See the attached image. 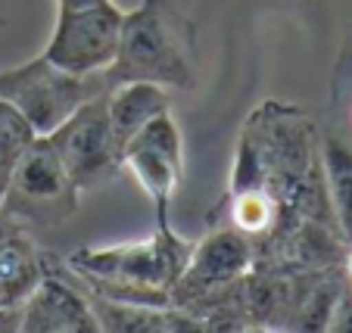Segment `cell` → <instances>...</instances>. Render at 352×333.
Returning a JSON list of instances; mask_svg holds the SVG:
<instances>
[{
	"label": "cell",
	"mask_w": 352,
	"mask_h": 333,
	"mask_svg": "<svg viewBox=\"0 0 352 333\" xmlns=\"http://www.w3.org/2000/svg\"><path fill=\"white\" fill-rule=\"evenodd\" d=\"M190 249L193 243L178 237L172 225H156V231L144 240L75 249L66 268L91 296L166 308L172 306L168 290Z\"/></svg>",
	"instance_id": "obj_1"
},
{
	"label": "cell",
	"mask_w": 352,
	"mask_h": 333,
	"mask_svg": "<svg viewBox=\"0 0 352 333\" xmlns=\"http://www.w3.org/2000/svg\"><path fill=\"white\" fill-rule=\"evenodd\" d=\"M125 81H153L181 91L197 87V32L175 0H140L122 16L119 50L103 69V84L109 91Z\"/></svg>",
	"instance_id": "obj_2"
},
{
	"label": "cell",
	"mask_w": 352,
	"mask_h": 333,
	"mask_svg": "<svg viewBox=\"0 0 352 333\" xmlns=\"http://www.w3.org/2000/svg\"><path fill=\"white\" fill-rule=\"evenodd\" d=\"M103 91H107L103 72L72 75L56 69L47 56H34L13 69H0V100L13 103L41 137L54 131L60 122H66L85 100Z\"/></svg>",
	"instance_id": "obj_3"
},
{
	"label": "cell",
	"mask_w": 352,
	"mask_h": 333,
	"mask_svg": "<svg viewBox=\"0 0 352 333\" xmlns=\"http://www.w3.org/2000/svg\"><path fill=\"white\" fill-rule=\"evenodd\" d=\"M78 194L81 190L72 184L50 140L38 134L32 147L22 153V159L16 162L0 206L10 218L56 227L78 212Z\"/></svg>",
	"instance_id": "obj_4"
},
{
	"label": "cell",
	"mask_w": 352,
	"mask_h": 333,
	"mask_svg": "<svg viewBox=\"0 0 352 333\" xmlns=\"http://www.w3.org/2000/svg\"><path fill=\"white\" fill-rule=\"evenodd\" d=\"M122 16L125 10H119L113 0H100L87 7L56 3V25L41 56L72 75L103 72L119 50Z\"/></svg>",
	"instance_id": "obj_5"
},
{
	"label": "cell",
	"mask_w": 352,
	"mask_h": 333,
	"mask_svg": "<svg viewBox=\"0 0 352 333\" xmlns=\"http://www.w3.org/2000/svg\"><path fill=\"white\" fill-rule=\"evenodd\" d=\"M256 262V246L250 237H243L234 227H219L206 240L193 243L181 274L175 277L172 306L181 312H190L199 318V312L215 302L228 287H234Z\"/></svg>",
	"instance_id": "obj_6"
},
{
	"label": "cell",
	"mask_w": 352,
	"mask_h": 333,
	"mask_svg": "<svg viewBox=\"0 0 352 333\" xmlns=\"http://www.w3.org/2000/svg\"><path fill=\"white\" fill-rule=\"evenodd\" d=\"M44 137L50 140V147L56 150L78 190H91L116 178V172L122 168V150L109 125L107 91L85 100L66 122H60Z\"/></svg>",
	"instance_id": "obj_7"
},
{
	"label": "cell",
	"mask_w": 352,
	"mask_h": 333,
	"mask_svg": "<svg viewBox=\"0 0 352 333\" xmlns=\"http://www.w3.org/2000/svg\"><path fill=\"white\" fill-rule=\"evenodd\" d=\"M122 168H128L134 181L144 187V194L153 200L156 225H168V206L184 168V143H181L178 122L172 119V109L150 119L122 147Z\"/></svg>",
	"instance_id": "obj_8"
},
{
	"label": "cell",
	"mask_w": 352,
	"mask_h": 333,
	"mask_svg": "<svg viewBox=\"0 0 352 333\" xmlns=\"http://www.w3.org/2000/svg\"><path fill=\"white\" fill-rule=\"evenodd\" d=\"M19 330L25 333H100V321L91 308L87 293L75 284L44 271L19 308Z\"/></svg>",
	"instance_id": "obj_9"
},
{
	"label": "cell",
	"mask_w": 352,
	"mask_h": 333,
	"mask_svg": "<svg viewBox=\"0 0 352 333\" xmlns=\"http://www.w3.org/2000/svg\"><path fill=\"white\" fill-rule=\"evenodd\" d=\"M44 271L47 265L32 237L13 225L0 237V312H19Z\"/></svg>",
	"instance_id": "obj_10"
},
{
	"label": "cell",
	"mask_w": 352,
	"mask_h": 333,
	"mask_svg": "<svg viewBox=\"0 0 352 333\" xmlns=\"http://www.w3.org/2000/svg\"><path fill=\"white\" fill-rule=\"evenodd\" d=\"M107 109L116 143L122 150L150 119L168 113V93L166 87L153 84V81H125V84H116L107 91Z\"/></svg>",
	"instance_id": "obj_11"
},
{
	"label": "cell",
	"mask_w": 352,
	"mask_h": 333,
	"mask_svg": "<svg viewBox=\"0 0 352 333\" xmlns=\"http://www.w3.org/2000/svg\"><path fill=\"white\" fill-rule=\"evenodd\" d=\"M321 172H324L333 225L352 246V147L337 134H327L321 140Z\"/></svg>",
	"instance_id": "obj_12"
},
{
	"label": "cell",
	"mask_w": 352,
	"mask_h": 333,
	"mask_svg": "<svg viewBox=\"0 0 352 333\" xmlns=\"http://www.w3.org/2000/svg\"><path fill=\"white\" fill-rule=\"evenodd\" d=\"M225 206H228V227L250 237L256 249L272 240L280 225V203L268 194L265 187L228 190Z\"/></svg>",
	"instance_id": "obj_13"
},
{
	"label": "cell",
	"mask_w": 352,
	"mask_h": 333,
	"mask_svg": "<svg viewBox=\"0 0 352 333\" xmlns=\"http://www.w3.org/2000/svg\"><path fill=\"white\" fill-rule=\"evenodd\" d=\"M34 137H38V131L32 128V122L13 103L0 100V200H3V190L10 184V174H13L16 162L32 147Z\"/></svg>",
	"instance_id": "obj_14"
},
{
	"label": "cell",
	"mask_w": 352,
	"mask_h": 333,
	"mask_svg": "<svg viewBox=\"0 0 352 333\" xmlns=\"http://www.w3.org/2000/svg\"><path fill=\"white\" fill-rule=\"evenodd\" d=\"M327 330H352V290L349 287H343V293H340Z\"/></svg>",
	"instance_id": "obj_15"
},
{
	"label": "cell",
	"mask_w": 352,
	"mask_h": 333,
	"mask_svg": "<svg viewBox=\"0 0 352 333\" xmlns=\"http://www.w3.org/2000/svg\"><path fill=\"white\" fill-rule=\"evenodd\" d=\"M10 227H13V218H10L7 212H0V237H3V233H7Z\"/></svg>",
	"instance_id": "obj_16"
},
{
	"label": "cell",
	"mask_w": 352,
	"mask_h": 333,
	"mask_svg": "<svg viewBox=\"0 0 352 333\" xmlns=\"http://www.w3.org/2000/svg\"><path fill=\"white\" fill-rule=\"evenodd\" d=\"M56 3H66V7H87V3H100V0H56Z\"/></svg>",
	"instance_id": "obj_17"
}]
</instances>
